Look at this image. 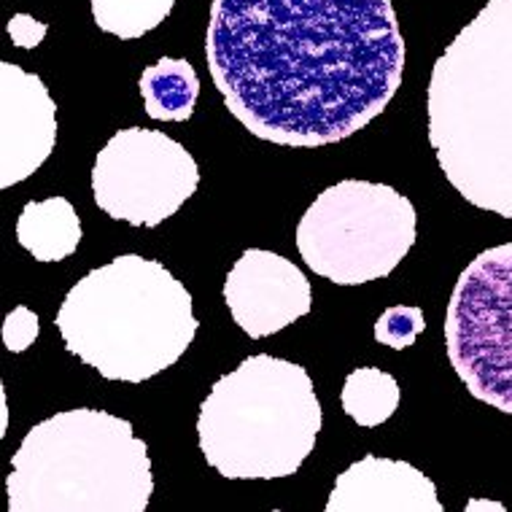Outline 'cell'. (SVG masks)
<instances>
[{
	"mask_svg": "<svg viewBox=\"0 0 512 512\" xmlns=\"http://www.w3.org/2000/svg\"><path fill=\"white\" fill-rule=\"evenodd\" d=\"M308 370L270 354L248 356L200 405V451L221 477L275 480L305 464L321 432Z\"/></svg>",
	"mask_w": 512,
	"mask_h": 512,
	"instance_id": "cell-5",
	"label": "cell"
},
{
	"mask_svg": "<svg viewBox=\"0 0 512 512\" xmlns=\"http://www.w3.org/2000/svg\"><path fill=\"white\" fill-rule=\"evenodd\" d=\"M46 22H38L36 17L30 14H14L9 19V36L14 41V46H22V49H36L46 36Z\"/></svg>",
	"mask_w": 512,
	"mask_h": 512,
	"instance_id": "cell-18",
	"label": "cell"
},
{
	"mask_svg": "<svg viewBox=\"0 0 512 512\" xmlns=\"http://www.w3.org/2000/svg\"><path fill=\"white\" fill-rule=\"evenodd\" d=\"M41 335V318L25 305H17L3 321V343L11 354H22Z\"/></svg>",
	"mask_w": 512,
	"mask_h": 512,
	"instance_id": "cell-17",
	"label": "cell"
},
{
	"mask_svg": "<svg viewBox=\"0 0 512 512\" xmlns=\"http://www.w3.org/2000/svg\"><path fill=\"white\" fill-rule=\"evenodd\" d=\"M54 143L57 106L44 81L14 62H0V186L33 176Z\"/></svg>",
	"mask_w": 512,
	"mask_h": 512,
	"instance_id": "cell-10",
	"label": "cell"
},
{
	"mask_svg": "<svg viewBox=\"0 0 512 512\" xmlns=\"http://www.w3.org/2000/svg\"><path fill=\"white\" fill-rule=\"evenodd\" d=\"M329 512H442L437 486L407 461L364 456L337 475Z\"/></svg>",
	"mask_w": 512,
	"mask_h": 512,
	"instance_id": "cell-11",
	"label": "cell"
},
{
	"mask_svg": "<svg viewBox=\"0 0 512 512\" xmlns=\"http://www.w3.org/2000/svg\"><path fill=\"white\" fill-rule=\"evenodd\" d=\"M143 108L157 122H186L195 114L200 79L189 60L162 57L141 76Z\"/></svg>",
	"mask_w": 512,
	"mask_h": 512,
	"instance_id": "cell-13",
	"label": "cell"
},
{
	"mask_svg": "<svg viewBox=\"0 0 512 512\" xmlns=\"http://www.w3.org/2000/svg\"><path fill=\"white\" fill-rule=\"evenodd\" d=\"M445 345L469 394L512 415V243L477 254L459 275Z\"/></svg>",
	"mask_w": 512,
	"mask_h": 512,
	"instance_id": "cell-7",
	"label": "cell"
},
{
	"mask_svg": "<svg viewBox=\"0 0 512 512\" xmlns=\"http://www.w3.org/2000/svg\"><path fill=\"white\" fill-rule=\"evenodd\" d=\"M477 510L504 512V504L502 502H491V499H469V502H467V512H477Z\"/></svg>",
	"mask_w": 512,
	"mask_h": 512,
	"instance_id": "cell-19",
	"label": "cell"
},
{
	"mask_svg": "<svg viewBox=\"0 0 512 512\" xmlns=\"http://www.w3.org/2000/svg\"><path fill=\"white\" fill-rule=\"evenodd\" d=\"M224 302L248 337L262 340L313 308L310 281L286 256L246 248L224 281Z\"/></svg>",
	"mask_w": 512,
	"mask_h": 512,
	"instance_id": "cell-9",
	"label": "cell"
},
{
	"mask_svg": "<svg viewBox=\"0 0 512 512\" xmlns=\"http://www.w3.org/2000/svg\"><path fill=\"white\" fill-rule=\"evenodd\" d=\"M205 57L248 133L294 149L359 133L405 76L391 0H213Z\"/></svg>",
	"mask_w": 512,
	"mask_h": 512,
	"instance_id": "cell-1",
	"label": "cell"
},
{
	"mask_svg": "<svg viewBox=\"0 0 512 512\" xmlns=\"http://www.w3.org/2000/svg\"><path fill=\"white\" fill-rule=\"evenodd\" d=\"M413 243V203L391 186L356 178L324 189L297 224L305 265L337 286L386 278Z\"/></svg>",
	"mask_w": 512,
	"mask_h": 512,
	"instance_id": "cell-6",
	"label": "cell"
},
{
	"mask_svg": "<svg viewBox=\"0 0 512 512\" xmlns=\"http://www.w3.org/2000/svg\"><path fill=\"white\" fill-rule=\"evenodd\" d=\"M17 240L38 262H62L81 243L79 213L65 197L33 200L19 213Z\"/></svg>",
	"mask_w": 512,
	"mask_h": 512,
	"instance_id": "cell-12",
	"label": "cell"
},
{
	"mask_svg": "<svg viewBox=\"0 0 512 512\" xmlns=\"http://www.w3.org/2000/svg\"><path fill=\"white\" fill-rule=\"evenodd\" d=\"M54 324L73 356L124 383H143L173 367L197 335L184 283L138 254L89 270L65 294Z\"/></svg>",
	"mask_w": 512,
	"mask_h": 512,
	"instance_id": "cell-3",
	"label": "cell"
},
{
	"mask_svg": "<svg viewBox=\"0 0 512 512\" xmlns=\"http://www.w3.org/2000/svg\"><path fill=\"white\" fill-rule=\"evenodd\" d=\"M429 143L467 203L512 219V0H488L434 62Z\"/></svg>",
	"mask_w": 512,
	"mask_h": 512,
	"instance_id": "cell-2",
	"label": "cell"
},
{
	"mask_svg": "<svg viewBox=\"0 0 512 512\" xmlns=\"http://www.w3.org/2000/svg\"><path fill=\"white\" fill-rule=\"evenodd\" d=\"M11 512H143L154 494L146 442L106 410L36 424L11 456Z\"/></svg>",
	"mask_w": 512,
	"mask_h": 512,
	"instance_id": "cell-4",
	"label": "cell"
},
{
	"mask_svg": "<svg viewBox=\"0 0 512 512\" xmlns=\"http://www.w3.org/2000/svg\"><path fill=\"white\" fill-rule=\"evenodd\" d=\"M200 168L178 141L159 130L127 127L98 151L92 195L106 216L157 227L197 192Z\"/></svg>",
	"mask_w": 512,
	"mask_h": 512,
	"instance_id": "cell-8",
	"label": "cell"
},
{
	"mask_svg": "<svg viewBox=\"0 0 512 512\" xmlns=\"http://www.w3.org/2000/svg\"><path fill=\"white\" fill-rule=\"evenodd\" d=\"M424 329V310L415 305H394L380 313L378 324H375V340L380 345H389L394 351H405L418 340Z\"/></svg>",
	"mask_w": 512,
	"mask_h": 512,
	"instance_id": "cell-16",
	"label": "cell"
},
{
	"mask_svg": "<svg viewBox=\"0 0 512 512\" xmlns=\"http://www.w3.org/2000/svg\"><path fill=\"white\" fill-rule=\"evenodd\" d=\"M340 405L348 418L364 429L386 424L399 407V383L378 367H359L343 383Z\"/></svg>",
	"mask_w": 512,
	"mask_h": 512,
	"instance_id": "cell-14",
	"label": "cell"
},
{
	"mask_svg": "<svg viewBox=\"0 0 512 512\" xmlns=\"http://www.w3.org/2000/svg\"><path fill=\"white\" fill-rule=\"evenodd\" d=\"M176 0H92V17L100 30L122 41H135L170 17Z\"/></svg>",
	"mask_w": 512,
	"mask_h": 512,
	"instance_id": "cell-15",
	"label": "cell"
}]
</instances>
